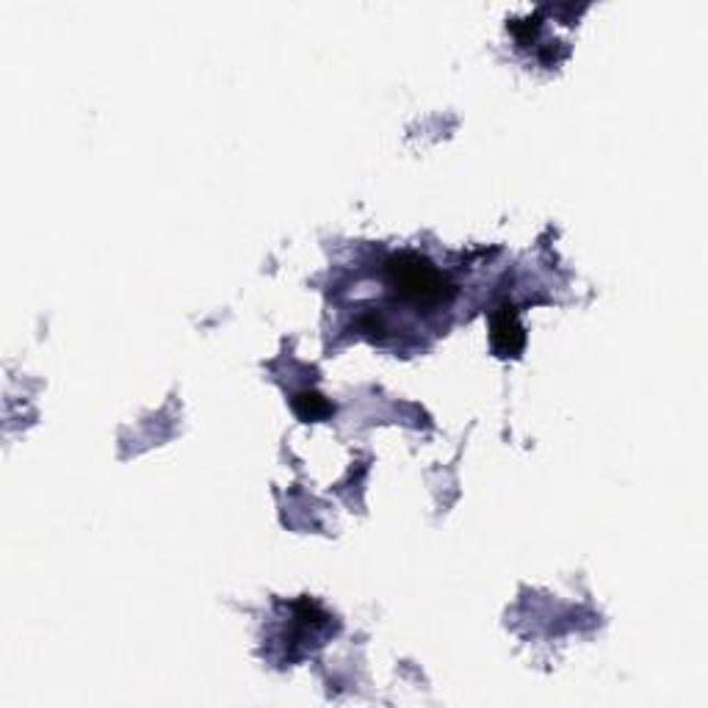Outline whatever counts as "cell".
<instances>
[{
  "label": "cell",
  "instance_id": "cell-1",
  "mask_svg": "<svg viewBox=\"0 0 708 708\" xmlns=\"http://www.w3.org/2000/svg\"><path fill=\"white\" fill-rule=\"evenodd\" d=\"M385 277L404 302L415 307H443L454 296V285L424 255L396 252L385 260Z\"/></svg>",
  "mask_w": 708,
  "mask_h": 708
},
{
  "label": "cell",
  "instance_id": "cell-2",
  "mask_svg": "<svg viewBox=\"0 0 708 708\" xmlns=\"http://www.w3.org/2000/svg\"><path fill=\"white\" fill-rule=\"evenodd\" d=\"M490 344L498 358H518L526 346V329L515 305H502L490 318Z\"/></svg>",
  "mask_w": 708,
  "mask_h": 708
},
{
  "label": "cell",
  "instance_id": "cell-3",
  "mask_svg": "<svg viewBox=\"0 0 708 708\" xmlns=\"http://www.w3.org/2000/svg\"><path fill=\"white\" fill-rule=\"evenodd\" d=\"M291 404H294V413L300 415L302 420H318L333 413V404L318 391H300Z\"/></svg>",
  "mask_w": 708,
  "mask_h": 708
}]
</instances>
